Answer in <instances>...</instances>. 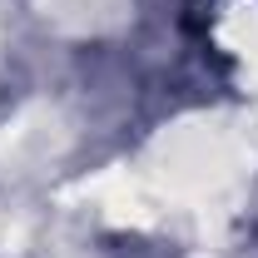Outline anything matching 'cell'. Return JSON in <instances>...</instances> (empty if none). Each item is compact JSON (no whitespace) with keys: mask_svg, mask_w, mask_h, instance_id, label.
I'll use <instances>...</instances> for the list:
<instances>
[{"mask_svg":"<svg viewBox=\"0 0 258 258\" xmlns=\"http://www.w3.org/2000/svg\"><path fill=\"white\" fill-rule=\"evenodd\" d=\"M248 164V144L224 119H184L154 139V179L174 199H209Z\"/></svg>","mask_w":258,"mask_h":258,"instance_id":"obj_1","label":"cell"},{"mask_svg":"<svg viewBox=\"0 0 258 258\" xmlns=\"http://www.w3.org/2000/svg\"><path fill=\"white\" fill-rule=\"evenodd\" d=\"M40 10H45V20H50V25H60V30L99 35V30L124 25L129 0H40Z\"/></svg>","mask_w":258,"mask_h":258,"instance_id":"obj_2","label":"cell"}]
</instances>
